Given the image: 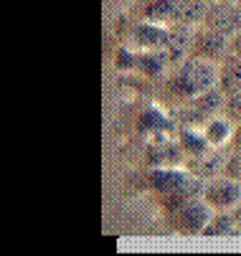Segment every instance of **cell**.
<instances>
[{
	"label": "cell",
	"mask_w": 241,
	"mask_h": 256,
	"mask_svg": "<svg viewBox=\"0 0 241 256\" xmlns=\"http://www.w3.org/2000/svg\"><path fill=\"white\" fill-rule=\"evenodd\" d=\"M234 142H236V148L241 150V122H238V127L234 130Z\"/></svg>",
	"instance_id": "obj_20"
},
{
	"label": "cell",
	"mask_w": 241,
	"mask_h": 256,
	"mask_svg": "<svg viewBox=\"0 0 241 256\" xmlns=\"http://www.w3.org/2000/svg\"><path fill=\"white\" fill-rule=\"evenodd\" d=\"M190 102H193V104H190V109H188L186 120H188V122H193V120L200 122V120L216 114L218 109H221V104H224V92L216 89V86H211V89H206L203 94L193 96Z\"/></svg>",
	"instance_id": "obj_8"
},
{
	"label": "cell",
	"mask_w": 241,
	"mask_h": 256,
	"mask_svg": "<svg viewBox=\"0 0 241 256\" xmlns=\"http://www.w3.org/2000/svg\"><path fill=\"white\" fill-rule=\"evenodd\" d=\"M203 23L206 28H211L216 33H224V36H231L241 28V8L228 3V0H221V3H214L206 8L203 13Z\"/></svg>",
	"instance_id": "obj_2"
},
{
	"label": "cell",
	"mask_w": 241,
	"mask_h": 256,
	"mask_svg": "<svg viewBox=\"0 0 241 256\" xmlns=\"http://www.w3.org/2000/svg\"><path fill=\"white\" fill-rule=\"evenodd\" d=\"M203 200L211 208H234L241 200V182L234 178H211V182L203 188Z\"/></svg>",
	"instance_id": "obj_3"
},
{
	"label": "cell",
	"mask_w": 241,
	"mask_h": 256,
	"mask_svg": "<svg viewBox=\"0 0 241 256\" xmlns=\"http://www.w3.org/2000/svg\"><path fill=\"white\" fill-rule=\"evenodd\" d=\"M152 188L160 193H170V196H180L183 188L190 186V175L176 168H158L152 170Z\"/></svg>",
	"instance_id": "obj_7"
},
{
	"label": "cell",
	"mask_w": 241,
	"mask_h": 256,
	"mask_svg": "<svg viewBox=\"0 0 241 256\" xmlns=\"http://www.w3.org/2000/svg\"><path fill=\"white\" fill-rule=\"evenodd\" d=\"M224 165H226V158L214 148V150H206V152H200V155H193L190 170H193L198 178H216L218 172H224Z\"/></svg>",
	"instance_id": "obj_11"
},
{
	"label": "cell",
	"mask_w": 241,
	"mask_h": 256,
	"mask_svg": "<svg viewBox=\"0 0 241 256\" xmlns=\"http://www.w3.org/2000/svg\"><path fill=\"white\" fill-rule=\"evenodd\" d=\"M203 137H206V144L208 148H224V144L234 137V127H231V120L228 117H214L206 122L203 127Z\"/></svg>",
	"instance_id": "obj_12"
},
{
	"label": "cell",
	"mask_w": 241,
	"mask_h": 256,
	"mask_svg": "<svg viewBox=\"0 0 241 256\" xmlns=\"http://www.w3.org/2000/svg\"><path fill=\"white\" fill-rule=\"evenodd\" d=\"M236 228H238V226L234 224V218L221 213V216H211L208 224L203 226L200 234H206V236H224V234H238Z\"/></svg>",
	"instance_id": "obj_13"
},
{
	"label": "cell",
	"mask_w": 241,
	"mask_h": 256,
	"mask_svg": "<svg viewBox=\"0 0 241 256\" xmlns=\"http://www.w3.org/2000/svg\"><path fill=\"white\" fill-rule=\"evenodd\" d=\"M216 79H218V66L214 61L190 56L180 64L176 76L170 79V89L183 99H193V96L203 94L206 89L216 86Z\"/></svg>",
	"instance_id": "obj_1"
},
{
	"label": "cell",
	"mask_w": 241,
	"mask_h": 256,
	"mask_svg": "<svg viewBox=\"0 0 241 256\" xmlns=\"http://www.w3.org/2000/svg\"><path fill=\"white\" fill-rule=\"evenodd\" d=\"M228 48H231V54H236V56H241V28L228 38Z\"/></svg>",
	"instance_id": "obj_18"
},
{
	"label": "cell",
	"mask_w": 241,
	"mask_h": 256,
	"mask_svg": "<svg viewBox=\"0 0 241 256\" xmlns=\"http://www.w3.org/2000/svg\"><path fill=\"white\" fill-rule=\"evenodd\" d=\"M211 216H214V210H211V206L206 203L203 198H193L190 196V198H186L178 206V224L188 234H200Z\"/></svg>",
	"instance_id": "obj_4"
},
{
	"label": "cell",
	"mask_w": 241,
	"mask_h": 256,
	"mask_svg": "<svg viewBox=\"0 0 241 256\" xmlns=\"http://www.w3.org/2000/svg\"><path fill=\"white\" fill-rule=\"evenodd\" d=\"M178 160H180V150L173 148V144H165V148H158L150 152V162L155 168H173L178 165Z\"/></svg>",
	"instance_id": "obj_14"
},
{
	"label": "cell",
	"mask_w": 241,
	"mask_h": 256,
	"mask_svg": "<svg viewBox=\"0 0 241 256\" xmlns=\"http://www.w3.org/2000/svg\"><path fill=\"white\" fill-rule=\"evenodd\" d=\"M165 33H168V28L162 26V23H142V26H137L134 28V33H132V41L137 44V46H142V48H148V51H155V48H162V44H165Z\"/></svg>",
	"instance_id": "obj_10"
},
{
	"label": "cell",
	"mask_w": 241,
	"mask_h": 256,
	"mask_svg": "<svg viewBox=\"0 0 241 256\" xmlns=\"http://www.w3.org/2000/svg\"><path fill=\"white\" fill-rule=\"evenodd\" d=\"M180 142H183V150H188L190 155H200V152H206L208 150V144H206V137H203V132L200 134H196L193 130H183V134H180Z\"/></svg>",
	"instance_id": "obj_15"
},
{
	"label": "cell",
	"mask_w": 241,
	"mask_h": 256,
	"mask_svg": "<svg viewBox=\"0 0 241 256\" xmlns=\"http://www.w3.org/2000/svg\"><path fill=\"white\" fill-rule=\"evenodd\" d=\"M216 86L224 92V96L241 92V56L231 54L228 58H224V64L218 66V79Z\"/></svg>",
	"instance_id": "obj_9"
},
{
	"label": "cell",
	"mask_w": 241,
	"mask_h": 256,
	"mask_svg": "<svg viewBox=\"0 0 241 256\" xmlns=\"http://www.w3.org/2000/svg\"><path fill=\"white\" fill-rule=\"evenodd\" d=\"M228 3H236V0H228Z\"/></svg>",
	"instance_id": "obj_22"
},
{
	"label": "cell",
	"mask_w": 241,
	"mask_h": 256,
	"mask_svg": "<svg viewBox=\"0 0 241 256\" xmlns=\"http://www.w3.org/2000/svg\"><path fill=\"white\" fill-rule=\"evenodd\" d=\"M236 3H238V8H241V0H236Z\"/></svg>",
	"instance_id": "obj_21"
},
{
	"label": "cell",
	"mask_w": 241,
	"mask_h": 256,
	"mask_svg": "<svg viewBox=\"0 0 241 256\" xmlns=\"http://www.w3.org/2000/svg\"><path fill=\"white\" fill-rule=\"evenodd\" d=\"M193 41V30L188 23H173L165 33V44H162V56L165 61H178L186 51H190Z\"/></svg>",
	"instance_id": "obj_6"
},
{
	"label": "cell",
	"mask_w": 241,
	"mask_h": 256,
	"mask_svg": "<svg viewBox=\"0 0 241 256\" xmlns=\"http://www.w3.org/2000/svg\"><path fill=\"white\" fill-rule=\"evenodd\" d=\"M224 172H226L228 178H234V180H238V182H241V150H238V152H234V155L226 160Z\"/></svg>",
	"instance_id": "obj_17"
},
{
	"label": "cell",
	"mask_w": 241,
	"mask_h": 256,
	"mask_svg": "<svg viewBox=\"0 0 241 256\" xmlns=\"http://www.w3.org/2000/svg\"><path fill=\"white\" fill-rule=\"evenodd\" d=\"M231 218H234V224H236V226L241 228V200H238V203L234 206V213H231Z\"/></svg>",
	"instance_id": "obj_19"
},
{
	"label": "cell",
	"mask_w": 241,
	"mask_h": 256,
	"mask_svg": "<svg viewBox=\"0 0 241 256\" xmlns=\"http://www.w3.org/2000/svg\"><path fill=\"white\" fill-rule=\"evenodd\" d=\"M228 48V36L224 33H216L211 28H203L198 33H193V41H190V54L198 56V58H221Z\"/></svg>",
	"instance_id": "obj_5"
},
{
	"label": "cell",
	"mask_w": 241,
	"mask_h": 256,
	"mask_svg": "<svg viewBox=\"0 0 241 256\" xmlns=\"http://www.w3.org/2000/svg\"><path fill=\"white\" fill-rule=\"evenodd\" d=\"M226 114L234 122H241V92L226 96Z\"/></svg>",
	"instance_id": "obj_16"
}]
</instances>
